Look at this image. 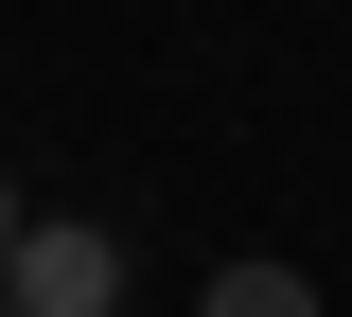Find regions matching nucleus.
I'll list each match as a JSON object with an SVG mask.
<instances>
[{
	"mask_svg": "<svg viewBox=\"0 0 352 317\" xmlns=\"http://www.w3.org/2000/svg\"><path fill=\"white\" fill-rule=\"evenodd\" d=\"M0 300H18V317H106V300H124V247H106V229H71V212H18Z\"/></svg>",
	"mask_w": 352,
	"mask_h": 317,
	"instance_id": "f257e3e1",
	"label": "nucleus"
},
{
	"mask_svg": "<svg viewBox=\"0 0 352 317\" xmlns=\"http://www.w3.org/2000/svg\"><path fill=\"white\" fill-rule=\"evenodd\" d=\"M194 317H317V282H300V265H212Z\"/></svg>",
	"mask_w": 352,
	"mask_h": 317,
	"instance_id": "f03ea898",
	"label": "nucleus"
},
{
	"mask_svg": "<svg viewBox=\"0 0 352 317\" xmlns=\"http://www.w3.org/2000/svg\"><path fill=\"white\" fill-rule=\"evenodd\" d=\"M0 247H18V177H0Z\"/></svg>",
	"mask_w": 352,
	"mask_h": 317,
	"instance_id": "7ed1b4c3",
	"label": "nucleus"
},
{
	"mask_svg": "<svg viewBox=\"0 0 352 317\" xmlns=\"http://www.w3.org/2000/svg\"><path fill=\"white\" fill-rule=\"evenodd\" d=\"M0 317H18V300H0Z\"/></svg>",
	"mask_w": 352,
	"mask_h": 317,
	"instance_id": "20e7f679",
	"label": "nucleus"
}]
</instances>
